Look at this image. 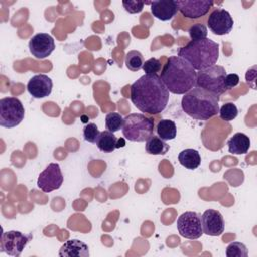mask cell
Wrapping results in <instances>:
<instances>
[{"label":"cell","mask_w":257,"mask_h":257,"mask_svg":"<svg viewBox=\"0 0 257 257\" xmlns=\"http://www.w3.org/2000/svg\"><path fill=\"white\" fill-rule=\"evenodd\" d=\"M123 8L126 12L135 14V13H140L143 8L145 3L143 1H136V0H123L122 1Z\"/></svg>","instance_id":"30"},{"label":"cell","mask_w":257,"mask_h":257,"mask_svg":"<svg viewBox=\"0 0 257 257\" xmlns=\"http://www.w3.org/2000/svg\"><path fill=\"white\" fill-rule=\"evenodd\" d=\"M25 109L22 102L13 96L0 99V125L6 128L17 126L24 118Z\"/></svg>","instance_id":"7"},{"label":"cell","mask_w":257,"mask_h":257,"mask_svg":"<svg viewBox=\"0 0 257 257\" xmlns=\"http://www.w3.org/2000/svg\"><path fill=\"white\" fill-rule=\"evenodd\" d=\"M58 255L60 257H88L89 249L84 242L78 239H70L61 246Z\"/></svg>","instance_id":"17"},{"label":"cell","mask_w":257,"mask_h":257,"mask_svg":"<svg viewBox=\"0 0 257 257\" xmlns=\"http://www.w3.org/2000/svg\"><path fill=\"white\" fill-rule=\"evenodd\" d=\"M201 219L204 234L208 236H220L224 232V219L218 210H206L201 216Z\"/></svg>","instance_id":"14"},{"label":"cell","mask_w":257,"mask_h":257,"mask_svg":"<svg viewBox=\"0 0 257 257\" xmlns=\"http://www.w3.org/2000/svg\"><path fill=\"white\" fill-rule=\"evenodd\" d=\"M180 164L188 170H195L201 164V156L197 150L185 149L178 156Z\"/></svg>","instance_id":"19"},{"label":"cell","mask_w":257,"mask_h":257,"mask_svg":"<svg viewBox=\"0 0 257 257\" xmlns=\"http://www.w3.org/2000/svg\"><path fill=\"white\" fill-rule=\"evenodd\" d=\"M183 111L197 120H208L219 112V96L200 87H194L181 100Z\"/></svg>","instance_id":"3"},{"label":"cell","mask_w":257,"mask_h":257,"mask_svg":"<svg viewBox=\"0 0 257 257\" xmlns=\"http://www.w3.org/2000/svg\"><path fill=\"white\" fill-rule=\"evenodd\" d=\"M227 257H247L248 249L244 243L232 242L226 248Z\"/></svg>","instance_id":"25"},{"label":"cell","mask_w":257,"mask_h":257,"mask_svg":"<svg viewBox=\"0 0 257 257\" xmlns=\"http://www.w3.org/2000/svg\"><path fill=\"white\" fill-rule=\"evenodd\" d=\"M226 70L221 65H213L196 74V87L203 88L218 96L226 92L224 87V78Z\"/></svg>","instance_id":"6"},{"label":"cell","mask_w":257,"mask_h":257,"mask_svg":"<svg viewBox=\"0 0 257 257\" xmlns=\"http://www.w3.org/2000/svg\"><path fill=\"white\" fill-rule=\"evenodd\" d=\"M156 132L158 134V137L166 142L174 140L176 138L177 126L176 123L171 119H161L156 126Z\"/></svg>","instance_id":"21"},{"label":"cell","mask_w":257,"mask_h":257,"mask_svg":"<svg viewBox=\"0 0 257 257\" xmlns=\"http://www.w3.org/2000/svg\"><path fill=\"white\" fill-rule=\"evenodd\" d=\"M228 151L233 155L246 154L251 146L249 137L243 133H236L228 140Z\"/></svg>","instance_id":"18"},{"label":"cell","mask_w":257,"mask_h":257,"mask_svg":"<svg viewBox=\"0 0 257 257\" xmlns=\"http://www.w3.org/2000/svg\"><path fill=\"white\" fill-rule=\"evenodd\" d=\"M151 13L162 21L172 19L178 12L175 0H156L151 1Z\"/></svg>","instance_id":"16"},{"label":"cell","mask_w":257,"mask_h":257,"mask_svg":"<svg viewBox=\"0 0 257 257\" xmlns=\"http://www.w3.org/2000/svg\"><path fill=\"white\" fill-rule=\"evenodd\" d=\"M188 32L192 40L205 39L207 38V34H208L207 27L202 23H195L191 25Z\"/></svg>","instance_id":"27"},{"label":"cell","mask_w":257,"mask_h":257,"mask_svg":"<svg viewBox=\"0 0 257 257\" xmlns=\"http://www.w3.org/2000/svg\"><path fill=\"white\" fill-rule=\"evenodd\" d=\"M177 228L182 237L190 240L199 239L204 234L201 215L193 211L180 215L177 220Z\"/></svg>","instance_id":"9"},{"label":"cell","mask_w":257,"mask_h":257,"mask_svg":"<svg viewBox=\"0 0 257 257\" xmlns=\"http://www.w3.org/2000/svg\"><path fill=\"white\" fill-rule=\"evenodd\" d=\"M116 142L117 138L114 136L113 133L109 131H103L100 132L95 144L99 151L103 153H111L116 149Z\"/></svg>","instance_id":"20"},{"label":"cell","mask_w":257,"mask_h":257,"mask_svg":"<svg viewBox=\"0 0 257 257\" xmlns=\"http://www.w3.org/2000/svg\"><path fill=\"white\" fill-rule=\"evenodd\" d=\"M178 56L185 59L196 71L216 65L219 58V44L210 38L191 40L178 51Z\"/></svg>","instance_id":"4"},{"label":"cell","mask_w":257,"mask_h":257,"mask_svg":"<svg viewBox=\"0 0 257 257\" xmlns=\"http://www.w3.org/2000/svg\"><path fill=\"white\" fill-rule=\"evenodd\" d=\"M144 56L139 50H131L125 54L124 64L131 71H139L143 68Z\"/></svg>","instance_id":"23"},{"label":"cell","mask_w":257,"mask_h":257,"mask_svg":"<svg viewBox=\"0 0 257 257\" xmlns=\"http://www.w3.org/2000/svg\"><path fill=\"white\" fill-rule=\"evenodd\" d=\"M178 11L190 19H197L206 15L213 7L211 0H175Z\"/></svg>","instance_id":"11"},{"label":"cell","mask_w":257,"mask_h":257,"mask_svg":"<svg viewBox=\"0 0 257 257\" xmlns=\"http://www.w3.org/2000/svg\"><path fill=\"white\" fill-rule=\"evenodd\" d=\"M99 134H100V132H99L97 125L93 122H89L83 127V139L86 142L95 143Z\"/></svg>","instance_id":"28"},{"label":"cell","mask_w":257,"mask_h":257,"mask_svg":"<svg viewBox=\"0 0 257 257\" xmlns=\"http://www.w3.org/2000/svg\"><path fill=\"white\" fill-rule=\"evenodd\" d=\"M125 146V142L124 140L121 138V139H117V142H116V149L117 148H122Z\"/></svg>","instance_id":"33"},{"label":"cell","mask_w":257,"mask_h":257,"mask_svg":"<svg viewBox=\"0 0 257 257\" xmlns=\"http://www.w3.org/2000/svg\"><path fill=\"white\" fill-rule=\"evenodd\" d=\"M130 97L140 111L158 114L167 107L170 94L158 74H144L131 85Z\"/></svg>","instance_id":"1"},{"label":"cell","mask_w":257,"mask_h":257,"mask_svg":"<svg viewBox=\"0 0 257 257\" xmlns=\"http://www.w3.org/2000/svg\"><path fill=\"white\" fill-rule=\"evenodd\" d=\"M53 87L52 79L46 74H36L27 83V91L33 98H44L50 95Z\"/></svg>","instance_id":"15"},{"label":"cell","mask_w":257,"mask_h":257,"mask_svg":"<svg viewBox=\"0 0 257 257\" xmlns=\"http://www.w3.org/2000/svg\"><path fill=\"white\" fill-rule=\"evenodd\" d=\"M219 115L225 121H231L238 115V108L233 102H227L219 108Z\"/></svg>","instance_id":"26"},{"label":"cell","mask_w":257,"mask_h":257,"mask_svg":"<svg viewBox=\"0 0 257 257\" xmlns=\"http://www.w3.org/2000/svg\"><path fill=\"white\" fill-rule=\"evenodd\" d=\"M31 239V234H24L20 231L11 230L3 232L1 236L0 251L6 253L8 256L18 257Z\"/></svg>","instance_id":"8"},{"label":"cell","mask_w":257,"mask_h":257,"mask_svg":"<svg viewBox=\"0 0 257 257\" xmlns=\"http://www.w3.org/2000/svg\"><path fill=\"white\" fill-rule=\"evenodd\" d=\"M197 71L178 55L170 56L161 71V80L174 94H185L196 86Z\"/></svg>","instance_id":"2"},{"label":"cell","mask_w":257,"mask_h":257,"mask_svg":"<svg viewBox=\"0 0 257 257\" xmlns=\"http://www.w3.org/2000/svg\"><path fill=\"white\" fill-rule=\"evenodd\" d=\"M239 80H240V78L236 73L226 74V76L224 78V87H225L226 91L237 86L239 83Z\"/></svg>","instance_id":"31"},{"label":"cell","mask_w":257,"mask_h":257,"mask_svg":"<svg viewBox=\"0 0 257 257\" xmlns=\"http://www.w3.org/2000/svg\"><path fill=\"white\" fill-rule=\"evenodd\" d=\"M123 117L117 112H109L105 116V126L107 131L115 133L122 128Z\"/></svg>","instance_id":"24"},{"label":"cell","mask_w":257,"mask_h":257,"mask_svg":"<svg viewBox=\"0 0 257 257\" xmlns=\"http://www.w3.org/2000/svg\"><path fill=\"white\" fill-rule=\"evenodd\" d=\"M169 149L170 146L158 136L153 135L146 141V151L150 155H165Z\"/></svg>","instance_id":"22"},{"label":"cell","mask_w":257,"mask_h":257,"mask_svg":"<svg viewBox=\"0 0 257 257\" xmlns=\"http://www.w3.org/2000/svg\"><path fill=\"white\" fill-rule=\"evenodd\" d=\"M246 82L249 84L250 83V81H253V82H255V79H256V71L254 70V72L252 73V76H250V75H248L247 73H246Z\"/></svg>","instance_id":"32"},{"label":"cell","mask_w":257,"mask_h":257,"mask_svg":"<svg viewBox=\"0 0 257 257\" xmlns=\"http://www.w3.org/2000/svg\"><path fill=\"white\" fill-rule=\"evenodd\" d=\"M161 61L158 58L152 57L144 62L142 69L144 70V72H146V74H157L161 71Z\"/></svg>","instance_id":"29"},{"label":"cell","mask_w":257,"mask_h":257,"mask_svg":"<svg viewBox=\"0 0 257 257\" xmlns=\"http://www.w3.org/2000/svg\"><path fill=\"white\" fill-rule=\"evenodd\" d=\"M30 53L37 59H44L55 49L53 37L48 33H37L33 35L28 43Z\"/></svg>","instance_id":"13"},{"label":"cell","mask_w":257,"mask_h":257,"mask_svg":"<svg viewBox=\"0 0 257 257\" xmlns=\"http://www.w3.org/2000/svg\"><path fill=\"white\" fill-rule=\"evenodd\" d=\"M154 120L143 113H131L123 118L122 135L131 142H145L154 135Z\"/></svg>","instance_id":"5"},{"label":"cell","mask_w":257,"mask_h":257,"mask_svg":"<svg viewBox=\"0 0 257 257\" xmlns=\"http://www.w3.org/2000/svg\"><path fill=\"white\" fill-rule=\"evenodd\" d=\"M63 183V175L59 164L50 163L38 176L37 187L45 192L49 193L57 190Z\"/></svg>","instance_id":"10"},{"label":"cell","mask_w":257,"mask_h":257,"mask_svg":"<svg viewBox=\"0 0 257 257\" xmlns=\"http://www.w3.org/2000/svg\"><path fill=\"white\" fill-rule=\"evenodd\" d=\"M207 23L214 34L225 35L231 32L234 20L227 10L223 8H216L210 13Z\"/></svg>","instance_id":"12"}]
</instances>
